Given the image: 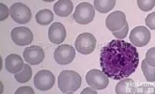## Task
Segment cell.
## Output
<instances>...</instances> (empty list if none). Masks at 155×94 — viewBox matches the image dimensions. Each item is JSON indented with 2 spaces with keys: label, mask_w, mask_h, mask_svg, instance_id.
Segmentation results:
<instances>
[{
  "label": "cell",
  "mask_w": 155,
  "mask_h": 94,
  "mask_svg": "<svg viewBox=\"0 0 155 94\" xmlns=\"http://www.w3.org/2000/svg\"><path fill=\"white\" fill-rule=\"evenodd\" d=\"M75 57V49L69 44H63L57 47L54 53V58L59 65H68L74 60Z\"/></svg>",
  "instance_id": "obj_7"
},
{
  "label": "cell",
  "mask_w": 155,
  "mask_h": 94,
  "mask_svg": "<svg viewBox=\"0 0 155 94\" xmlns=\"http://www.w3.org/2000/svg\"><path fill=\"white\" fill-rule=\"evenodd\" d=\"M9 14L12 19L19 24H25L31 19V11L27 5L20 2L12 4L9 9Z\"/></svg>",
  "instance_id": "obj_6"
},
{
  "label": "cell",
  "mask_w": 155,
  "mask_h": 94,
  "mask_svg": "<svg viewBox=\"0 0 155 94\" xmlns=\"http://www.w3.org/2000/svg\"><path fill=\"white\" fill-rule=\"evenodd\" d=\"M155 48L153 47L151 49L147 52L146 57H145V61L147 62L148 65H150V66H155Z\"/></svg>",
  "instance_id": "obj_22"
},
{
  "label": "cell",
  "mask_w": 155,
  "mask_h": 94,
  "mask_svg": "<svg viewBox=\"0 0 155 94\" xmlns=\"http://www.w3.org/2000/svg\"><path fill=\"white\" fill-rule=\"evenodd\" d=\"M34 83L37 89L41 91H48L54 85V76L49 70H41L34 77Z\"/></svg>",
  "instance_id": "obj_8"
},
{
  "label": "cell",
  "mask_w": 155,
  "mask_h": 94,
  "mask_svg": "<svg viewBox=\"0 0 155 94\" xmlns=\"http://www.w3.org/2000/svg\"><path fill=\"white\" fill-rule=\"evenodd\" d=\"M23 59L30 65H38L44 59V51L37 45L27 47L23 53Z\"/></svg>",
  "instance_id": "obj_11"
},
{
  "label": "cell",
  "mask_w": 155,
  "mask_h": 94,
  "mask_svg": "<svg viewBox=\"0 0 155 94\" xmlns=\"http://www.w3.org/2000/svg\"><path fill=\"white\" fill-rule=\"evenodd\" d=\"M73 2L70 0H60L54 5V10L58 16L66 17L71 13L73 10Z\"/></svg>",
  "instance_id": "obj_15"
},
{
  "label": "cell",
  "mask_w": 155,
  "mask_h": 94,
  "mask_svg": "<svg viewBox=\"0 0 155 94\" xmlns=\"http://www.w3.org/2000/svg\"><path fill=\"white\" fill-rule=\"evenodd\" d=\"M145 23L146 26L152 30H155V12H152L147 16V17L145 19Z\"/></svg>",
  "instance_id": "obj_24"
},
{
  "label": "cell",
  "mask_w": 155,
  "mask_h": 94,
  "mask_svg": "<svg viewBox=\"0 0 155 94\" xmlns=\"http://www.w3.org/2000/svg\"><path fill=\"white\" fill-rule=\"evenodd\" d=\"M95 10L88 2H81L78 5L73 17L76 23L81 25H86L93 20Z\"/></svg>",
  "instance_id": "obj_5"
},
{
  "label": "cell",
  "mask_w": 155,
  "mask_h": 94,
  "mask_svg": "<svg viewBox=\"0 0 155 94\" xmlns=\"http://www.w3.org/2000/svg\"><path fill=\"white\" fill-rule=\"evenodd\" d=\"M96 43V39L92 33H84L78 36L74 45L76 50L79 53L88 55L95 50Z\"/></svg>",
  "instance_id": "obj_3"
},
{
  "label": "cell",
  "mask_w": 155,
  "mask_h": 94,
  "mask_svg": "<svg viewBox=\"0 0 155 94\" xmlns=\"http://www.w3.org/2000/svg\"><path fill=\"white\" fill-rule=\"evenodd\" d=\"M137 5L140 9L143 12L150 11L154 7V0H138Z\"/></svg>",
  "instance_id": "obj_21"
},
{
  "label": "cell",
  "mask_w": 155,
  "mask_h": 94,
  "mask_svg": "<svg viewBox=\"0 0 155 94\" xmlns=\"http://www.w3.org/2000/svg\"><path fill=\"white\" fill-rule=\"evenodd\" d=\"M36 21L41 26H48L54 20L53 12L49 9H42L36 14Z\"/></svg>",
  "instance_id": "obj_17"
},
{
  "label": "cell",
  "mask_w": 155,
  "mask_h": 94,
  "mask_svg": "<svg viewBox=\"0 0 155 94\" xmlns=\"http://www.w3.org/2000/svg\"><path fill=\"white\" fill-rule=\"evenodd\" d=\"M81 94H84V93H88V94H89V93H96L97 94V92H96V91L93 90L92 89H91L90 87H87V88H85V89H84V90H83L82 92H81Z\"/></svg>",
  "instance_id": "obj_27"
},
{
  "label": "cell",
  "mask_w": 155,
  "mask_h": 94,
  "mask_svg": "<svg viewBox=\"0 0 155 94\" xmlns=\"http://www.w3.org/2000/svg\"><path fill=\"white\" fill-rule=\"evenodd\" d=\"M141 69L143 71V76L148 82L153 83L155 81V68L154 66H150L148 65L145 60L142 61Z\"/></svg>",
  "instance_id": "obj_20"
},
{
  "label": "cell",
  "mask_w": 155,
  "mask_h": 94,
  "mask_svg": "<svg viewBox=\"0 0 155 94\" xmlns=\"http://www.w3.org/2000/svg\"><path fill=\"white\" fill-rule=\"evenodd\" d=\"M135 84L132 79L124 78L120 80L116 86V92L117 94L136 93Z\"/></svg>",
  "instance_id": "obj_16"
},
{
  "label": "cell",
  "mask_w": 155,
  "mask_h": 94,
  "mask_svg": "<svg viewBox=\"0 0 155 94\" xmlns=\"http://www.w3.org/2000/svg\"><path fill=\"white\" fill-rule=\"evenodd\" d=\"M137 50L130 42L124 40H112L101 50L100 66L109 78H127L139 66Z\"/></svg>",
  "instance_id": "obj_1"
},
{
  "label": "cell",
  "mask_w": 155,
  "mask_h": 94,
  "mask_svg": "<svg viewBox=\"0 0 155 94\" xmlns=\"http://www.w3.org/2000/svg\"><path fill=\"white\" fill-rule=\"evenodd\" d=\"M127 23L124 12L121 11H115L107 16L106 20V25L108 30L113 33L116 32L123 29Z\"/></svg>",
  "instance_id": "obj_12"
},
{
  "label": "cell",
  "mask_w": 155,
  "mask_h": 94,
  "mask_svg": "<svg viewBox=\"0 0 155 94\" xmlns=\"http://www.w3.org/2000/svg\"><path fill=\"white\" fill-rule=\"evenodd\" d=\"M85 80L89 86L96 90L106 89L109 83V77L103 72L96 69L89 70L85 76Z\"/></svg>",
  "instance_id": "obj_4"
},
{
  "label": "cell",
  "mask_w": 155,
  "mask_h": 94,
  "mask_svg": "<svg viewBox=\"0 0 155 94\" xmlns=\"http://www.w3.org/2000/svg\"><path fill=\"white\" fill-rule=\"evenodd\" d=\"M128 31H129V25H128V23H127L123 29H121V30H119V31L113 32V35L116 38L121 40L123 39H125L126 37H127Z\"/></svg>",
  "instance_id": "obj_23"
},
{
  "label": "cell",
  "mask_w": 155,
  "mask_h": 94,
  "mask_svg": "<svg viewBox=\"0 0 155 94\" xmlns=\"http://www.w3.org/2000/svg\"><path fill=\"white\" fill-rule=\"evenodd\" d=\"M0 20L3 21L8 18L9 15V9H8L7 5L3 3H0Z\"/></svg>",
  "instance_id": "obj_25"
},
{
  "label": "cell",
  "mask_w": 155,
  "mask_h": 94,
  "mask_svg": "<svg viewBox=\"0 0 155 94\" xmlns=\"http://www.w3.org/2000/svg\"><path fill=\"white\" fill-rule=\"evenodd\" d=\"M32 77V69L30 65L25 64L23 70L18 73H16L14 76V78L17 82L20 83H27L30 78Z\"/></svg>",
  "instance_id": "obj_19"
},
{
  "label": "cell",
  "mask_w": 155,
  "mask_h": 94,
  "mask_svg": "<svg viewBox=\"0 0 155 94\" xmlns=\"http://www.w3.org/2000/svg\"><path fill=\"white\" fill-rule=\"evenodd\" d=\"M116 5L115 0H95L94 6L99 12L106 13L111 11Z\"/></svg>",
  "instance_id": "obj_18"
},
{
  "label": "cell",
  "mask_w": 155,
  "mask_h": 94,
  "mask_svg": "<svg viewBox=\"0 0 155 94\" xmlns=\"http://www.w3.org/2000/svg\"><path fill=\"white\" fill-rule=\"evenodd\" d=\"M66 30L61 23H54L50 26L48 30V38L51 42L54 44H61L66 38Z\"/></svg>",
  "instance_id": "obj_13"
},
{
  "label": "cell",
  "mask_w": 155,
  "mask_h": 94,
  "mask_svg": "<svg viewBox=\"0 0 155 94\" xmlns=\"http://www.w3.org/2000/svg\"><path fill=\"white\" fill-rule=\"evenodd\" d=\"M81 85V76L73 70H64L58 77V88L63 93H73L79 89Z\"/></svg>",
  "instance_id": "obj_2"
},
{
  "label": "cell",
  "mask_w": 155,
  "mask_h": 94,
  "mask_svg": "<svg viewBox=\"0 0 155 94\" xmlns=\"http://www.w3.org/2000/svg\"><path fill=\"white\" fill-rule=\"evenodd\" d=\"M11 38L17 45L25 46L31 44L34 39V35L30 29L19 26L12 29L11 31Z\"/></svg>",
  "instance_id": "obj_9"
},
{
  "label": "cell",
  "mask_w": 155,
  "mask_h": 94,
  "mask_svg": "<svg viewBox=\"0 0 155 94\" xmlns=\"http://www.w3.org/2000/svg\"><path fill=\"white\" fill-rule=\"evenodd\" d=\"M24 65L23 59L19 55L10 54L5 58V69L10 73H18L23 70Z\"/></svg>",
  "instance_id": "obj_14"
},
{
  "label": "cell",
  "mask_w": 155,
  "mask_h": 94,
  "mask_svg": "<svg viewBox=\"0 0 155 94\" xmlns=\"http://www.w3.org/2000/svg\"><path fill=\"white\" fill-rule=\"evenodd\" d=\"M16 94H22V93H26V94H34V89H32L31 87L30 86H23L19 87V89L15 92Z\"/></svg>",
  "instance_id": "obj_26"
},
{
  "label": "cell",
  "mask_w": 155,
  "mask_h": 94,
  "mask_svg": "<svg viewBox=\"0 0 155 94\" xmlns=\"http://www.w3.org/2000/svg\"><path fill=\"white\" fill-rule=\"evenodd\" d=\"M129 39L135 46L143 47L150 42V30L143 26H137L132 30Z\"/></svg>",
  "instance_id": "obj_10"
}]
</instances>
